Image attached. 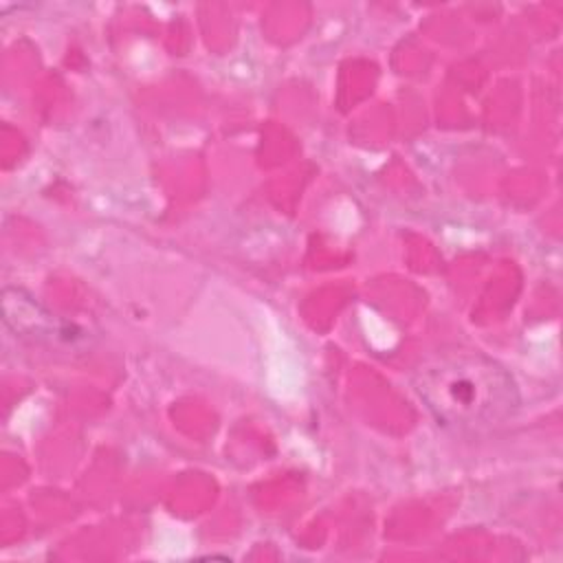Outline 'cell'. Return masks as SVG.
Masks as SVG:
<instances>
[{
  "mask_svg": "<svg viewBox=\"0 0 563 563\" xmlns=\"http://www.w3.org/2000/svg\"><path fill=\"white\" fill-rule=\"evenodd\" d=\"M413 385L438 424L453 431L497 427L519 405L512 376L477 352H451L431 358L416 372Z\"/></svg>",
  "mask_w": 563,
  "mask_h": 563,
  "instance_id": "obj_1",
  "label": "cell"
}]
</instances>
